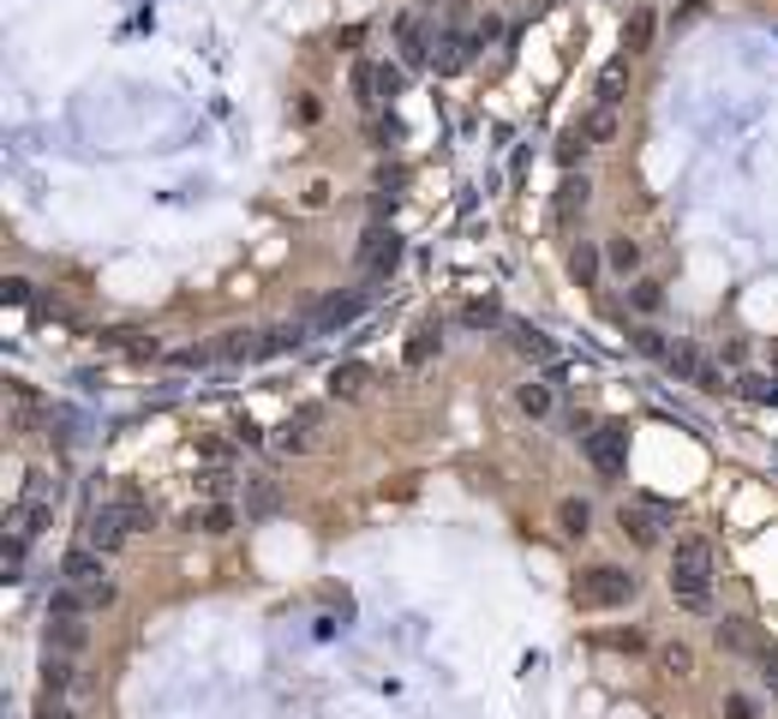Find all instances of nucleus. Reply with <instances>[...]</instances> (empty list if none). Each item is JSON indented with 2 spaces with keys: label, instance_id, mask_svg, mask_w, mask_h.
Masks as SVG:
<instances>
[{
  "label": "nucleus",
  "instance_id": "c756f323",
  "mask_svg": "<svg viewBox=\"0 0 778 719\" xmlns=\"http://www.w3.org/2000/svg\"><path fill=\"white\" fill-rule=\"evenodd\" d=\"M605 264H611L616 276H635V270H641V246H635V240H611V246H605Z\"/></svg>",
  "mask_w": 778,
  "mask_h": 719
},
{
  "label": "nucleus",
  "instance_id": "c9c22d12",
  "mask_svg": "<svg viewBox=\"0 0 778 719\" xmlns=\"http://www.w3.org/2000/svg\"><path fill=\"white\" fill-rule=\"evenodd\" d=\"M635 348H641V355H647V360H671V342H665V330H653V325H641V330H635Z\"/></svg>",
  "mask_w": 778,
  "mask_h": 719
},
{
  "label": "nucleus",
  "instance_id": "37998d69",
  "mask_svg": "<svg viewBox=\"0 0 778 719\" xmlns=\"http://www.w3.org/2000/svg\"><path fill=\"white\" fill-rule=\"evenodd\" d=\"M402 96V66H377V102Z\"/></svg>",
  "mask_w": 778,
  "mask_h": 719
},
{
  "label": "nucleus",
  "instance_id": "39448f33",
  "mask_svg": "<svg viewBox=\"0 0 778 719\" xmlns=\"http://www.w3.org/2000/svg\"><path fill=\"white\" fill-rule=\"evenodd\" d=\"M474 54H479L474 31H467L461 19H449L444 31H437V42H432V72H437V79H455V72L474 66Z\"/></svg>",
  "mask_w": 778,
  "mask_h": 719
},
{
  "label": "nucleus",
  "instance_id": "f8f14e48",
  "mask_svg": "<svg viewBox=\"0 0 778 719\" xmlns=\"http://www.w3.org/2000/svg\"><path fill=\"white\" fill-rule=\"evenodd\" d=\"M318 420H324V414H318V408H300V414H288L282 425H276V438H270V444L282 450V456H300V450H312V432H318Z\"/></svg>",
  "mask_w": 778,
  "mask_h": 719
},
{
  "label": "nucleus",
  "instance_id": "8fccbe9b",
  "mask_svg": "<svg viewBox=\"0 0 778 719\" xmlns=\"http://www.w3.org/2000/svg\"><path fill=\"white\" fill-rule=\"evenodd\" d=\"M772 366H778V348H772Z\"/></svg>",
  "mask_w": 778,
  "mask_h": 719
},
{
  "label": "nucleus",
  "instance_id": "72a5a7b5",
  "mask_svg": "<svg viewBox=\"0 0 778 719\" xmlns=\"http://www.w3.org/2000/svg\"><path fill=\"white\" fill-rule=\"evenodd\" d=\"M593 151V138H587V126L575 121V126H563V138H557V156H563V163H581V156Z\"/></svg>",
  "mask_w": 778,
  "mask_h": 719
},
{
  "label": "nucleus",
  "instance_id": "7ed1b4c3",
  "mask_svg": "<svg viewBox=\"0 0 778 719\" xmlns=\"http://www.w3.org/2000/svg\"><path fill=\"white\" fill-rule=\"evenodd\" d=\"M616 522H623V534L635 540V546H658V540L677 527V510H671L665 497H635V504L616 510Z\"/></svg>",
  "mask_w": 778,
  "mask_h": 719
},
{
  "label": "nucleus",
  "instance_id": "ddd939ff",
  "mask_svg": "<svg viewBox=\"0 0 778 719\" xmlns=\"http://www.w3.org/2000/svg\"><path fill=\"white\" fill-rule=\"evenodd\" d=\"M61 582H72V588H102V552L96 546H72L66 557H61Z\"/></svg>",
  "mask_w": 778,
  "mask_h": 719
},
{
  "label": "nucleus",
  "instance_id": "ea45409f",
  "mask_svg": "<svg viewBox=\"0 0 778 719\" xmlns=\"http://www.w3.org/2000/svg\"><path fill=\"white\" fill-rule=\"evenodd\" d=\"M658 666H665V671H671V678H683V671H688V666H695V654H688V648H683V641H671V648H658Z\"/></svg>",
  "mask_w": 778,
  "mask_h": 719
},
{
  "label": "nucleus",
  "instance_id": "f704fd0d",
  "mask_svg": "<svg viewBox=\"0 0 778 719\" xmlns=\"http://www.w3.org/2000/svg\"><path fill=\"white\" fill-rule=\"evenodd\" d=\"M24 546H31V540H19V534H7V546H0V569H7V582L24 576Z\"/></svg>",
  "mask_w": 778,
  "mask_h": 719
},
{
  "label": "nucleus",
  "instance_id": "412c9836",
  "mask_svg": "<svg viewBox=\"0 0 778 719\" xmlns=\"http://www.w3.org/2000/svg\"><path fill=\"white\" fill-rule=\"evenodd\" d=\"M186 527H198V534H228V527H234L228 497H210L204 510H193V516H186Z\"/></svg>",
  "mask_w": 778,
  "mask_h": 719
},
{
  "label": "nucleus",
  "instance_id": "4c0bfd02",
  "mask_svg": "<svg viewBox=\"0 0 778 719\" xmlns=\"http://www.w3.org/2000/svg\"><path fill=\"white\" fill-rule=\"evenodd\" d=\"M461 325H474V330H491V325H504V312H497L491 300H474V306H467V312H461Z\"/></svg>",
  "mask_w": 778,
  "mask_h": 719
},
{
  "label": "nucleus",
  "instance_id": "dca6fc26",
  "mask_svg": "<svg viewBox=\"0 0 778 719\" xmlns=\"http://www.w3.org/2000/svg\"><path fill=\"white\" fill-rule=\"evenodd\" d=\"M653 37H658V19H653V7H635V12H629V24H623V61H635V54H647V49H653Z\"/></svg>",
  "mask_w": 778,
  "mask_h": 719
},
{
  "label": "nucleus",
  "instance_id": "09e8293b",
  "mask_svg": "<svg viewBox=\"0 0 778 719\" xmlns=\"http://www.w3.org/2000/svg\"><path fill=\"white\" fill-rule=\"evenodd\" d=\"M37 719H72V713H66L54 696H42V701H37Z\"/></svg>",
  "mask_w": 778,
  "mask_h": 719
},
{
  "label": "nucleus",
  "instance_id": "a19ab883",
  "mask_svg": "<svg viewBox=\"0 0 778 719\" xmlns=\"http://www.w3.org/2000/svg\"><path fill=\"white\" fill-rule=\"evenodd\" d=\"M0 300H7V306H37V295H31V283H24V276H7V283H0Z\"/></svg>",
  "mask_w": 778,
  "mask_h": 719
},
{
  "label": "nucleus",
  "instance_id": "e433bc0d",
  "mask_svg": "<svg viewBox=\"0 0 778 719\" xmlns=\"http://www.w3.org/2000/svg\"><path fill=\"white\" fill-rule=\"evenodd\" d=\"M629 300H635V312H658V306H665V288H658V283H635V288H629Z\"/></svg>",
  "mask_w": 778,
  "mask_h": 719
},
{
  "label": "nucleus",
  "instance_id": "f3484780",
  "mask_svg": "<svg viewBox=\"0 0 778 719\" xmlns=\"http://www.w3.org/2000/svg\"><path fill=\"white\" fill-rule=\"evenodd\" d=\"M509 342H516L521 360H539V366H557V342L533 325H509Z\"/></svg>",
  "mask_w": 778,
  "mask_h": 719
},
{
  "label": "nucleus",
  "instance_id": "5701e85b",
  "mask_svg": "<svg viewBox=\"0 0 778 719\" xmlns=\"http://www.w3.org/2000/svg\"><path fill=\"white\" fill-rule=\"evenodd\" d=\"M557 527H563L569 540H581L587 527H593V510H587V497H557Z\"/></svg>",
  "mask_w": 778,
  "mask_h": 719
},
{
  "label": "nucleus",
  "instance_id": "f03ea898",
  "mask_svg": "<svg viewBox=\"0 0 778 719\" xmlns=\"http://www.w3.org/2000/svg\"><path fill=\"white\" fill-rule=\"evenodd\" d=\"M641 582L629 576V569H616V564H599V569H587V576L575 582V606L581 612H611V606H629L635 599Z\"/></svg>",
  "mask_w": 778,
  "mask_h": 719
},
{
  "label": "nucleus",
  "instance_id": "c85d7f7f",
  "mask_svg": "<svg viewBox=\"0 0 778 719\" xmlns=\"http://www.w3.org/2000/svg\"><path fill=\"white\" fill-rule=\"evenodd\" d=\"M19 497H37V504H61V480L42 474V468H31V474H24V492H19Z\"/></svg>",
  "mask_w": 778,
  "mask_h": 719
},
{
  "label": "nucleus",
  "instance_id": "a211bd4d",
  "mask_svg": "<svg viewBox=\"0 0 778 719\" xmlns=\"http://www.w3.org/2000/svg\"><path fill=\"white\" fill-rule=\"evenodd\" d=\"M587 204H593V181H587V174H569V181L557 186V223H575Z\"/></svg>",
  "mask_w": 778,
  "mask_h": 719
},
{
  "label": "nucleus",
  "instance_id": "9d476101",
  "mask_svg": "<svg viewBox=\"0 0 778 719\" xmlns=\"http://www.w3.org/2000/svg\"><path fill=\"white\" fill-rule=\"evenodd\" d=\"M360 312H365V295H330V300H318V306H312V318H305V325H312L318 336H324V330L354 325Z\"/></svg>",
  "mask_w": 778,
  "mask_h": 719
},
{
  "label": "nucleus",
  "instance_id": "4468645a",
  "mask_svg": "<svg viewBox=\"0 0 778 719\" xmlns=\"http://www.w3.org/2000/svg\"><path fill=\"white\" fill-rule=\"evenodd\" d=\"M246 522H263V516H276L282 510V486H276L270 474H246Z\"/></svg>",
  "mask_w": 778,
  "mask_h": 719
},
{
  "label": "nucleus",
  "instance_id": "423d86ee",
  "mask_svg": "<svg viewBox=\"0 0 778 719\" xmlns=\"http://www.w3.org/2000/svg\"><path fill=\"white\" fill-rule=\"evenodd\" d=\"M581 444H587V462H593L605 480H616L629 468V425H616V420L611 425H593Z\"/></svg>",
  "mask_w": 778,
  "mask_h": 719
},
{
  "label": "nucleus",
  "instance_id": "2eb2a0df",
  "mask_svg": "<svg viewBox=\"0 0 778 719\" xmlns=\"http://www.w3.org/2000/svg\"><path fill=\"white\" fill-rule=\"evenodd\" d=\"M49 522H54V504H37V497H19L7 510V534H19V540H37Z\"/></svg>",
  "mask_w": 778,
  "mask_h": 719
},
{
  "label": "nucleus",
  "instance_id": "de8ad7c7",
  "mask_svg": "<svg viewBox=\"0 0 778 719\" xmlns=\"http://www.w3.org/2000/svg\"><path fill=\"white\" fill-rule=\"evenodd\" d=\"M755 666H760V678H767V689H772V696H778V654L767 648V654H760V659H755Z\"/></svg>",
  "mask_w": 778,
  "mask_h": 719
},
{
  "label": "nucleus",
  "instance_id": "b1692460",
  "mask_svg": "<svg viewBox=\"0 0 778 719\" xmlns=\"http://www.w3.org/2000/svg\"><path fill=\"white\" fill-rule=\"evenodd\" d=\"M437 348H444V330H437V325H419L414 336H407V366H432Z\"/></svg>",
  "mask_w": 778,
  "mask_h": 719
},
{
  "label": "nucleus",
  "instance_id": "393cba45",
  "mask_svg": "<svg viewBox=\"0 0 778 719\" xmlns=\"http://www.w3.org/2000/svg\"><path fill=\"white\" fill-rule=\"evenodd\" d=\"M216 355H222V360H263V355H270V336H263V342H258V336H246V330H234V336H228V342H222V348H216Z\"/></svg>",
  "mask_w": 778,
  "mask_h": 719
},
{
  "label": "nucleus",
  "instance_id": "bb28decb",
  "mask_svg": "<svg viewBox=\"0 0 778 719\" xmlns=\"http://www.w3.org/2000/svg\"><path fill=\"white\" fill-rule=\"evenodd\" d=\"M599 264H605V258H599V246H587V240H581L575 253H569V276H575L581 288H593V283H599Z\"/></svg>",
  "mask_w": 778,
  "mask_h": 719
},
{
  "label": "nucleus",
  "instance_id": "f257e3e1",
  "mask_svg": "<svg viewBox=\"0 0 778 719\" xmlns=\"http://www.w3.org/2000/svg\"><path fill=\"white\" fill-rule=\"evenodd\" d=\"M671 599L683 612L713 606V546L707 540H677V552H671Z\"/></svg>",
  "mask_w": 778,
  "mask_h": 719
},
{
  "label": "nucleus",
  "instance_id": "a878e982",
  "mask_svg": "<svg viewBox=\"0 0 778 719\" xmlns=\"http://www.w3.org/2000/svg\"><path fill=\"white\" fill-rule=\"evenodd\" d=\"M72 684H79L72 654H49V666H42V689H54V696H61V689H72Z\"/></svg>",
  "mask_w": 778,
  "mask_h": 719
},
{
  "label": "nucleus",
  "instance_id": "a18cd8bd",
  "mask_svg": "<svg viewBox=\"0 0 778 719\" xmlns=\"http://www.w3.org/2000/svg\"><path fill=\"white\" fill-rule=\"evenodd\" d=\"M725 719H760L755 696H725Z\"/></svg>",
  "mask_w": 778,
  "mask_h": 719
},
{
  "label": "nucleus",
  "instance_id": "9b49d317",
  "mask_svg": "<svg viewBox=\"0 0 778 719\" xmlns=\"http://www.w3.org/2000/svg\"><path fill=\"white\" fill-rule=\"evenodd\" d=\"M713 636H718V648H725V654H743V659H760V654H767V641H760V629L748 624V618H718Z\"/></svg>",
  "mask_w": 778,
  "mask_h": 719
},
{
  "label": "nucleus",
  "instance_id": "49530a36",
  "mask_svg": "<svg viewBox=\"0 0 778 719\" xmlns=\"http://www.w3.org/2000/svg\"><path fill=\"white\" fill-rule=\"evenodd\" d=\"M372 138H377V144H395V138H402V121H395V114H384V121L372 126Z\"/></svg>",
  "mask_w": 778,
  "mask_h": 719
},
{
  "label": "nucleus",
  "instance_id": "7c9ffc66",
  "mask_svg": "<svg viewBox=\"0 0 778 719\" xmlns=\"http://www.w3.org/2000/svg\"><path fill=\"white\" fill-rule=\"evenodd\" d=\"M587 138H593V151H599V144H611L616 138V109H599V102H593V114H587Z\"/></svg>",
  "mask_w": 778,
  "mask_h": 719
},
{
  "label": "nucleus",
  "instance_id": "473e14b6",
  "mask_svg": "<svg viewBox=\"0 0 778 719\" xmlns=\"http://www.w3.org/2000/svg\"><path fill=\"white\" fill-rule=\"evenodd\" d=\"M198 486H204V497H228L234 486H240V474L216 462V468H204V474H198Z\"/></svg>",
  "mask_w": 778,
  "mask_h": 719
},
{
  "label": "nucleus",
  "instance_id": "c03bdc74",
  "mask_svg": "<svg viewBox=\"0 0 778 719\" xmlns=\"http://www.w3.org/2000/svg\"><path fill=\"white\" fill-rule=\"evenodd\" d=\"M605 648H623V654H641V648H647V636H641V629H616V636H605Z\"/></svg>",
  "mask_w": 778,
  "mask_h": 719
},
{
  "label": "nucleus",
  "instance_id": "4be33fe9",
  "mask_svg": "<svg viewBox=\"0 0 778 719\" xmlns=\"http://www.w3.org/2000/svg\"><path fill=\"white\" fill-rule=\"evenodd\" d=\"M84 641H91V629H84V618H49V648L79 654Z\"/></svg>",
  "mask_w": 778,
  "mask_h": 719
},
{
  "label": "nucleus",
  "instance_id": "cd10ccee",
  "mask_svg": "<svg viewBox=\"0 0 778 719\" xmlns=\"http://www.w3.org/2000/svg\"><path fill=\"white\" fill-rule=\"evenodd\" d=\"M516 408H521L527 420H546L551 414V384H539V378H533V384H521L516 390Z\"/></svg>",
  "mask_w": 778,
  "mask_h": 719
},
{
  "label": "nucleus",
  "instance_id": "79ce46f5",
  "mask_svg": "<svg viewBox=\"0 0 778 719\" xmlns=\"http://www.w3.org/2000/svg\"><path fill=\"white\" fill-rule=\"evenodd\" d=\"M467 31H474V42H479V49H491V42L504 37V19H497V12H486V19H474Z\"/></svg>",
  "mask_w": 778,
  "mask_h": 719
},
{
  "label": "nucleus",
  "instance_id": "0eeeda50",
  "mask_svg": "<svg viewBox=\"0 0 778 719\" xmlns=\"http://www.w3.org/2000/svg\"><path fill=\"white\" fill-rule=\"evenodd\" d=\"M432 42H437V31L425 24V12H402L395 19V61L402 66H432Z\"/></svg>",
  "mask_w": 778,
  "mask_h": 719
},
{
  "label": "nucleus",
  "instance_id": "58836bf2",
  "mask_svg": "<svg viewBox=\"0 0 778 719\" xmlns=\"http://www.w3.org/2000/svg\"><path fill=\"white\" fill-rule=\"evenodd\" d=\"M354 96L365 102V109H377V66H354Z\"/></svg>",
  "mask_w": 778,
  "mask_h": 719
},
{
  "label": "nucleus",
  "instance_id": "6ab92c4d",
  "mask_svg": "<svg viewBox=\"0 0 778 719\" xmlns=\"http://www.w3.org/2000/svg\"><path fill=\"white\" fill-rule=\"evenodd\" d=\"M365 384H372V366H365V360H347V366H335V372H330V396H335V402H354V396H365Z\"/></svg>",
  "mask_w": 778,
  "mask_h": 719
},
{
  "label": "nucleus",
  "instance_id": "aec40b11",
  "mask_svg": "<svg viewBox=\"0 0 778 719\" xmlns=\"http://www.w3.org/2000/svg\"><path fill=\"white\" fill-rule=\"evenodd\" d=\"M623 91H629V61H611L593 84V102L599 109H623Z\"/></svg>",
  "mask_w": 778,
  "mask_h": 719
},
{
  "label": "nucleus",
  "instance_id": "2f4dec72",
  "mask_svg": "<svg viewBox=\"0 0 778 719\" xmlns=\"http://www.w3.org/2000/svg\"><path fill=\"white\" fill-rule=\"evenodd\" d=\"M737 390L748 396V402H778V372H772V378H767V372H743Z\"/></svg>",
  "mask_w": 778,
  "mask_h": 719
},
{
  "label": "nucleus",
  "instance_id": "6e6552de",
  "mask_svg": "<svg viewBox=\"0 0 778 719\" xmlns=\"http://www.w3.org/2000/svg\"><path fill=\"white\" fill-rule=\"evenodd\" d=\"M671 372H677L683 378V384H695V390H725V378H718V366L707 360V355H701V348L695 342H677V348H671Z\"/></svg>",
  "mask_w": 778,
  "mask_h": 719
},
{
  "label": "nucleus",
  "instance_id": "1a4fd4ad",
  "mask_svg": "<svg viewBox=\"0 0 778 719\" xmlns=\"http://www.w3.org/2000/svg\"><path fill=\"white\" fill-rule=\"evenodd\" d=\"M360 264H365V276H390L395 264H402V240H395L390 228H365V240H360Z\"/></svg>",
  "mask_w": 778,
  "mask_h": 719
},
{
  "label": "nucleus",
  "instance_id": "20e7f679",
  "mask_svg": "<svg viewBox=\"0 0 778 719\" xmlns=\"http://www.w3.org/2000/svg\"><path fill=\"white\" fill-rule=\"evenodd\" d=\"M132 534V510L121 504V497H102V504H91V516H84V546H96L102 557L121 552Z\"/></svg>",
  "mask_w": 778,
  "mask_h": 719
}]
</instances>
